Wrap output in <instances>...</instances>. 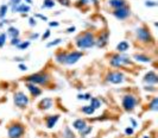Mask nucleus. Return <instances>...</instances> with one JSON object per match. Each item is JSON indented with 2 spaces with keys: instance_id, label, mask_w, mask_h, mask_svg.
Returning <instances> with one entry per match:
<instances>
[{
  "instance_id": "nucleus-1",
  "label": "nucleus",
  "mask_w": 158,
  "mask_h": 138,
  "mask_svg": "<svg viewBox=\"0 0 158 138\" xmlns=\"http://www.w3.org/2000/svg\"><path fill=\"white\" fill-rule=\"evenodd\" d=\"M82 57L81 51H73V52H64L61 51L56 55V62L61 65H74Z\"/></svg>"
},
{
  "instance_id": "nucleus-2",
  "label": "nucleus",
  "mask_w": 158,
  "mask_h": 138,
  "mask_svg": "<svg viewBox=\"0 0 158 138\" xmlns=\"http://www.w3.org/2000/svg\"><path fill=\"white\" fill-rule=\"evenodd\" d=\"M76 45L79 49H89L93 48L95 45V38L94 35L90 31L81 33L79 37L76 38Z\"/></svg>"
},
{
  "instance_id": "nucleus-3",
  "label": "nucleus",
  "mask_w": 158,
  "mask_h": 138,
  "mask_svg": "<svg viewBox=\"0 0 158 138\" xmlns=\"http://www.w3.org/2000/svg\"><path fill=\"white\" fill-rule=\"evenodd\" d=\"M24 132H25V129H24L23 125L19 124V123H15V124L8 126V138H22Z\"/></svg>"
},
{
  "instance_id": "nucleus-4",
  "label": "nucleus",
  "mask_w": 158,
  "mask_h": 138,
  "mask_svg": "<svg viewBox=\"0 0 158 138\" xmlns=\"http://www.w3.org/2000/svg\"><path fill=\"white\" fill-rule=\"evenodd\" d=\"M50 80V76L48 74L43 73H37L30 75L26 77V81L30 82V83H35V85H47Z\"/></svg>"
},
{
  "instance_id": "nucleus-5",
  "label": "nucleus",
  "mask_w": 158,
  "mask_h": 138,
  "mask_svg": "<svg viewBox=\"0 0 158 138\" xmlns=\"http://www.w3.org/2000/svg\"><path fill=\"white\" fill-rule=\"evenodd\" d=\"M135 36H137V38L140 42H143V43H150V42L153 41L150 31H149L145 26L138 27V29L135 30Z\"/></svg>"
},
{
  "instance_id": "nucleus-6",
  "label": "nucleus",
  "mask_w": 158,
  "mask_h": 138,
  "mask_svg": "<svg viewBox=\"0 0 158 138\" xmlns=\"http://www.w3.org/2000/svg\"><path fill=\"white\" fill-rule=\"evenodd\" d=\"M13 100H15V105L19 108H25L29 105V98L24 92H17L13 95Z\"/></svg>"
},
{
  "instance_id": "nucleus-7",
  "label": "nucleus",
  "mask_w": 158,
  "mask_h": 138,
  "mask_svg": "<svg viewBox=\"0 0 158 138\" xmlns=\"http://www.w3.org/2000/svg\"><path fill=\"white\" fill-rule=\"evenodd\" d=\"M110 63H111L112 67L120 68V67H124V65H130V63H131V60H130V57H127V56L114 55V56L111 58Z\"/></svg>"
},
{
  "instance_id": "nucleus-8",
  "label": "nucleus",
  "mask_w": 158,
  "mask_h": 138,
  "mask_svg": "<svg viewBox=\"0 0 158 138\" xmlns=\"http://www.w3.org/2000/svg\"><path fill=\"white\" fill-rule=\"evenodd\" d=\"M137 99H135V95H131V94H127L123 98V107L125 108V111H133L135 110V105H137Z\"/></svg>"
},
{
  "instance_id": "nucleus-9",
  "label": "nucleus",
  "mask_w": 158,
  "mask_h": 138,
  "mask_svg": "<svg viewBox=\"0 0 158 138\" xmlns=\"http://www.w3.org/2000/svg\"><path fill=\"white\" fill-rule=\"evenodd\" d=\"M106 80L113 85H119V83H123L125 81V75L120 72H111L107 74Z\"/></svg>"
},
{
  "instance_id": "nucleus-10",
  "label": "nucleus",
  "mask_w": 158,
  "mask_h": 138,
  "mask_svg": "<svg viewBox=\"0 0 158 138\" xmlns=\"http://www.w3.org/2000/svg\"><path fill=\"white\" fill-rule=\"evenodd\" d=\"M130 13H131L130 8L126 7V6H124V7L117 8V10L113 12V16L115 17L117 19H119V20H124V19H126L127 17L130 16Z\"/></svg>"
},
{
  "instance_id": "nucleus-11",
  "label": "nucleus",
  "mask_w": 158,
  "mask_h": 138,
  "mask_svg": "<svg viewBox=\"0 0 158 138\" xmlns=\"http://www.w3.org/2000/svg\"><path fill=\"white\" fill-rule=\"evenodd\" d=\"M108 37H110V32L108 31H105L100 35V37L98 38V41H95V44L100 48H103L107 43H108Z\"/></svg>"
},
{
  "instance_id": "nucleus-12",
  "label": "nucleus",
  "mask_w": 158,
  "mask_h": 138,
  "mask_svg": "<svg viewBox=\"0 0 158 138\" xmlns=\"http://www.w3.org/2000/svg\"><path fill=\"white\" fill-rule=\"evenodd\" d=\"M144 81L146 82V83H149V85H156L158 82L157 74L151 70V72H149V73L144 76Z\"/></svg>"
},
{
  "instance_id": "nucleus-13",
  "label": "nucleus",
  "mask_w": 158,
  "mask_h": 138,
  "mask_svg": "<svg viewBox=\"0 0 158 138\" xmlns=\"http://www.w3.org/2000/svg\"><path fill=\"white\" fill-rule=\"evenodd\" d=\"M26 87H27V90H29V92L31 93L32 97H40V94H42V90L40 88H38L35 83H30V82H27V85H26Z\"/></svg>"
},
{
  "instance_id": "nucleus-14",
  "label": "nucleus",
  "mask_w": 158,
  "mask_h": 138,
  "mask_svg": "<svg viewBox=\"0 0 158 138\" xmlns=\"http://www.w3.org/2000/svg\"><path fill=\"white\" fill-rule=\"evenodd\" d=\"M52 99L51 98H44L43 100H40V102L38 104V107L40 110H49L52 107Z\"/></svg>"
},
{
  "instance_id": "nucleus-15",
  "label": "nucleus",
  "mask_w": 158,
  "mask_h": 138,
  "mask_svg": "<svg viewBox=\"0 0 158 138\" xmlns=\"http://www.w3.org/2000/svg\"><path fill=\"white\" fill-rule=\"evenodd\" d=\"M60 119V115L58 114H54V115H48L45 122H47V126L49 129H52L54 126L56 125V123L58 122Z\"/></svg>"
},
{
  "instance_id": "nucleus-16",
  "label": "nucleus",
  "mask_w": 158,
  "mask_h": 138,
  "mask_svg": "<svg viewBox=\"0 0 158 138\" xmlns=\"http://www.w3.org/2000/svg\"><path fill=\"white\" fill-rule=\"evenodd\" d=\"M87 126V122L85 119H76L75 122L73 123V128L76 129L77 131H81L82 129H85Z\"/></svg>"
},
{
  "instance_id": "nucleus-17",
  "label": "nucleus",
  "mask_w": 158,
  "mask_h": 138,
  "mask_svg": "<svg viewBox=\"0 0 158 138\" xmlns=\"http://www.w3.org/2000/svg\"><path fill=\"white\" fill-rule=\"evenodd\" d=\"M110 6H112L113 8H120L126 6V0H110Z\"/></svg>"
},
{
  "instance_id": "nucleus-18",
  "label": "nucleus",
  "mask_w": 158,
  "mask_h": 138,
  "mask_svg": "<svg viewBox=\"0 0 158 138\" xmlns=\"http://www.w3.org/2000/svg\"><path fill=\"white\" fill-rule=\"evenodd\" d=\"M30 11V6L25 5V4H19L17 7H15V10L12 12H19V13H27Z\"/></svg>"
},
{
  "instance_id": "nucleus-19",
  "label": "nucleus",
  "mask_w": 158,
  "mask_h": 138,
  "mask_svg": "<svg viewBox=\"0 0 158 138\" xmlns=\"http://www.w3.org/2000/svg\"><path fill=\"white\" fill-rule=\"evenodd\" d=\"M128 48H130V44L126 41L120 42L118 45H117V50H118L119 52H125L126 50H128Z\"/></svg>"
},
{
  "instance_id": "nucleus-20",
  "label": "nucleus",
  "mask_w": 158,
  "mask_h": 138,
  "mask_svg": "<svg viewBox=\"0 0 158 138\" xmlns=\"http://www.w3.org/2000/svg\"><path fill=\"white\" fill-rule=\"evenodd\" d=\"M7 35H8V36H11V38H17V37L19 36V30H18L17 27L11 26V27H8Z\"/></svg>"
},
{
  "instance_id": "nucleus-21",
  "label": "nucleus",
  "mask_w": 158,
  "mask_h": 138,
  "mask_svg": "<svg viewBox=\"0 0 158 138\" xmlns=\"http://www.w3.org/2000/svg\"><path fill=\"white\" fill-rule=\"evenodd\" d=\"M135 58L138 61V62H145V63H148V62H150L151 61L150 57L145 56V55H139V54H135Z\"/></svg>"
},
{
  "instance_id": "nucleus-22",
  "label": "nucleus",
  "mask_w": 158,
  "mask_h": 138,
  "mask_svg": "<svg viewBox=\"0 0 158 138\" xmlns=\"http://www.w3.org/2000/svg\"><path fill=\"white\" fill-rule=\"evenodd\" d=\"M90 106H92L94 110H98V108L101 106V101H100L98 98H92V99H90Z\"/></svg>"
},
{
  "instance_id": "nucleus-23",
  "label": "nucleus",
  "mask_w": 158,
  "mask_h": 138,
  "mask_svg": "<svg viewBox=\"0 0 158 138\" xmlns=\"http://www.w3.org/2000/svg\"><path fill=\"white\" fill-rule=\"evenodd\" d=\"M82 112L85 114H88V115H92V114L95 112V110L92 107V106H85V107H82Z\"/></svg>"
},
{
  "instance_id": "nucleus-24",
  "label": "nucleus",
  "mask_w": 158,
  "mask_h": 138,
  "mask_svg": "<svg viewBox=\"0 0 158 138\" xmlns=\"http://www.w3.org/2000/svg\"><path fill=\"white\" fill-rule=\"evenodd\" d=\"M63 136H64V138H75V135L73 133V131L70 130V128H68V126L64 129Z\"/></svg>"
},
{
  "instance_id": "nucleus-25",
  "label": "nucleus",
  "mask_w": 158,
  "mask_h": 138,
  "mask_svg": "<svg viewBox=\"0 0 158 138\" xmlns=\"http://www.w3.org/2000/svg\"><path fill=\"white\" fill-rule=\"evenodd\" d=\"M90 132H92V126H88V125H87L85 129H82V130L80 131V135L85 137V136H88Z\"/></svg>"
},
{
  "instance_id": "nucleus-26",
  "label": "nucleus",
  "mask_w": 158,
  "mask_h": 138,
  "mask_svg": "<svg viewBox=\"0 0 158 138\" xmlns=\"http://www.w3.org/2000/svg\"><path fill=\"white\" fill-rule=\"evenodd\" d=\"M55 6V2H54V0H44V4L42 5V7H47V8H51Z\"/></svg>"
},
{
  "instance_id": "nucleus-27",
  "label": "nucleus",
  "mask_w": 158,
  "mask_h": 138,
  "mask_svg": "<svg viewBox=\"0 0 158 138\" xmlns=\"http://www.w3.org/2000/svg\"><path fill=\"white\" fill-rule=\"evenodd\" d=\"M7 5H1V7H0V18H4V17L6 16V13H7Z\"/></svg>"
},
{
  "instance_id": "nucleus-28",
  "label": "nucleus",
  "mask_w": 158,
  "mask_h": 138,
  "mask_svg": "<svg viewBox=\"0 0 158 138\" xmlns=\"http://www.w3.org/2000/svg\"><path fill=\"white\" fill-rule=\"evenodd\" d=\"M6 37H7L6 33H0V48H2L4 44L6 43Z\"/></svg>"
},
{
  "instance_id": "nucleus-29",
  "label": "nucleus",
  "mask_w": 158,
  "mask_h": 138,
  "mask_svg": "<svg viewBox=\"0 0 158 138\" xmlns=\"http://www.w3.org/2000/svg\"><path fill=\"white\" fill-rule=\"evenodd\" d=\"M29 45H30V42L27 41V42H20L18 45H17V48L18 49H20V50H23V49H26V48H29Z\"/></svg>"
},
{
  "instance_id": "nucleus-30",
  "label": "nucleus",
  "mask_w": 158,
  "mask_h": 138,
  "mask_svg": "<svg viewBox=\"0 0 158 138\" xmlns=\"http://www.w3.org/2000/svg\"><path fill=\"white\" fill-rule=\"evenodd\" d=\"M22 0H10V5L12 6V11L15 10V7H17L19 4H20Z\"/></svg>"
},
{
  "instance_id": "nucleus-31",
  "label": "nucleus",
  "mask_w": 158,
  "mask_h": 138,
  "mask_svg": "<svg viewBox=\"0 0 158 138\" xmlns=\"http://www.w3.org/2000/svg\"><path fill=\"white\" fill-rule=\"evenodd\" d=\"M62 42V40L61 38H57V40H55L54 42H50V43H48V48H50V47H54V45H57V44H60Z\"/></svg>"
},
{
  "instance_id": "nucleus-32",
  "label": "nucleus",
  "mask_w": 158,
  "mask_h": 138,
  "mask_svg": "<svg viewBox=\"0 0 158 138\" xmlns=\"http://www.w3.org/2000/svg\"><path fill=\"white\" fill-rule=\"evenodd\" d=\"M150 108L152 111H157V99L156 98L152 100V102L150 104Z\"/></svg>"
},
{
  "instance_id": "nucleus-33",
  "label": "nucleus",
  "mask_w": 158,
  "mask_h": 138,
  "mask_svg": "<svg viewBox=\"0 0 158 138\" xmlns=\"http://www.w3.org/2000/svg\"><path fill=\"white\" fill-rule=\"evenodd\" d=\"M61 5H64V6H70V0H57Z\"/></svg>"
},
{
  "instance_id": "nucleus-34",
  "label": "nucleus",
  "mask_w": 158,
  "mask_h": 138,
  "mask_svg": "<svg viewBox=\"0 0 158 138\" xmlns=\"http://www.w3.org/2000/svg\"><path fill=\"white\" fill-rule=\"evenodd\" d=\"M145 6H148V7H149V6H157V2H156V1H146V2H145Z\"/></svg>"
},
{
  "instance_id": "nucleus-35",
  "label": "nucleus",
  "mask_w": 158,
  "mask_h": 138,
  "mask_svg": "<svg viewBox=\"0 0 158 138\" xmlns=\"http://www.w3.org/2000/svg\"><path fill=\"white\" fill-rule=\"evenodd\" d=\"M19 43H20V40H19L18 37H17V38H12V41H11V44H12V45H18Z\"/></svg>"
},
{
  "instance_id": "nucleus-36",
  "label": "nucleus",
  "mask_w": 158,
  "mask_h": 138,
  "mask_svg": "<svg viewBox=\"0 0 158 138\" xmlns=\"http://www.w3.org/2000/svg\"><path fill=\"white\" fill-rule=\"evenodd\" d=\"M125 133L128 135V136H130V135H133V129H132V128H127L126 130H125Z\"/></svg>"
},
{
  "instance_id": "nucleus-37",
  "label": "nucleus",
  "mask_w": 158,
  "mask_h": 138,
  "mask_svg": "<svg viewBox=\"0 0 158 138\" xmlns=\"http://www.w3.org/2000/svg\"><path fill=\"white\" fill-rule=\"evenodd\" d=\"M49 36H50V30H47V31H45V33L43 35V40H47Z\"/></svg>"
},
{
  "instance_id": "nucleus-38",
  "label": "nucleus",
  "mask_w": 158,
  "mask_h": 138,
  "mask_svg": "<svg viewBox=\"0 0 158 138\" xmlns=\"http://www.w3.org/2000/svg\"><path fill=\"white\" fill-rule=\"evenodd\" d=\"M29 22H30V25H31V26H35V25H36V20H35V18H30V19H29Z\"/></svg>"
},
{
  "instance_id": "nucleus-39",
  "label": "nucleus",
  "mask_w": 158,
  "mask_h": 138,
  "mask_svg": "<svg viewBox=\"0 0 158 138\" xmlns=\"http://www.w3.org/2000/svg\"><path fill=\"white\" fill-rule=\"evenodd\" d=\"M36 17H38V18H40L42 20H48V18L45 16H42V15H36Z\"/></svg>"
},
{
  "instance_id": "nucleus-40",
  "label": "nucleus",
  "mask_w": 158,
  "mask_h": 138,
  "mask_svg": "<svg viewBox=\"0 0 158 138\" xmlns=\"http://www.w3.org/2000/svg\"><path fill=\"white\" fill-rule=\"evenodd\" d=\"M83 100H90L92 98H90V94H83Z\"/></svg>"
},
{
  "instance_id": "nucleus-41",
  "label": "nucleus",
  "mask_w": 158,
  "mask_h": 138,
  "mask_svg": "<svg viewBox=\"0 0 158 138\" xmlns=\"http://www.w3.org/2000/svg\"><path fill=\"white\" fill-rule=\"evenodd\" d=\"M130 122L132 123V125H133V128H135V126L138 125V124H137V122H135V119H132V118H130Z\"/></svg>"
},
{
  "instance_id": "nucleus-42",
  "label": "nucleus",
  "mask_w": 158,
  "mask_h": 138,
  "mask_svg": "<svg viewBox=\"0 0 158 138\" xmlns=\"http://www.w3.org/2000/svg\"><path fill=\"white\" fill-rule=\"evenodd\" d=\"M75 30H76V27H75V26H73V27H69V29L67 30V32H74Z\"/></svg>"
},
{
  "instance_id": "nucleus-43",
  "label": "nucleus",
  "mask_w": 158,
  "mask_h": 138,
  "mask_svg": "<svg viewBox=\"0 0 158 138\" xmlns=\"http://www.w3.org/2000/svg\"><path fill=\"white\" fill-rule=\"evenodd\" d=\"M19 69H20V70H26V69H27V67H26V65H19Z\"/></svg>"
},
{
  "instance_id": "nucleus-44",
  "label": "nucleus",
  "mask_w": 158,
  "mask_h": 138,
  "mask_svg": "<svg viewBox=\"0 0 158 138\" xmlns=\"http://www.w3.org/2000/svg\"><path fill=\"white\" fill-rule=\"evenodd\" d=\"M50 26H58V23H50Z\"/></svg>"
},
{
  "instance_id": "nucleus-45",
  "label": "nucleus",
  "mask_w": 158,
  "mask_h": 138,
  "mask_svg": "<svg viewBox=\"0 0 158 138\" xmlns=\"http://www.w3.org/2000/svg\"><path fill=\"white\" fill-rule=\"evenodd\" d=\"M26 1H27L29 4H32V1H31V0H26Z\"/></svg>"
}]
</instances>
